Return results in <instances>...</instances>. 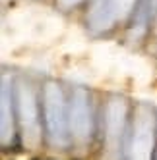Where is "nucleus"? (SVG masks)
I'll list each match as a JSON object with an SVG mask.
<instances>
[]
</instances>
